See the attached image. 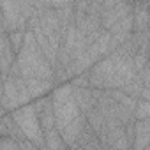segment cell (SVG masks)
Segmentation results:
<instances>
[{
  "mask_svg": "<svg viewBox=\"0 0 150 150\" xmlns=\"http://www.w3.org/2000/svg\"><path fill=\"white\" fill-rule=\"evenodd\" d=\"M13 118L20 124V127L23 129V132L27 134V138H30L37 148H46V138L41 127V120H39V113L35 110V104H23L16 110L11 111Z\"/></svg>",
  "mask_w": 150,
  "mask_h": 150,
  "instance_id": "obj_3",
  "label": "cell"
},
{
  "mask_svg": "<svg viewBox=\"0 0 150 150\" xmlns=\"http://www.w3.org/2000/svg\"><path fill=\"white\" fill-rule=\"evenodd\" d=\"M34 104H35V110L39 113L41 127H42V132L46 138V148H67V143L64 141V138L57 127L53 96H42Z\"/></svg>",
  "mask_w": 150,
  "mask_h": 150,
  "instance_id": "obj_2",
  "label": "cell"
},
{
  "mask_svg": "<svg viewBox=\"0 0 150 150\" xmlns=\"http://www.w3.org/2000/svg\"><path fill=\"white\" fill-rule=\"evenodd\" d=\"M25 83H27V88H28L32 99L42 97L55 87L53 80H44V78H25Z\"/></svg>",
  "mask_w": 150,
  "mask_h": 150,
  "instance_id": "obj_7",
  "label": "cell"
},
{
  "mask_svg": "<svg viewBox=\"0 0 150 150\" xmlns=\"http://www.w3.org/2000/svg\"><path fill=\"white\" fill-rule=\"evenodd\" d=\"M134 9V0H122L118 2L115 7H110V9H104L103 11V28L110 30L118 20H122L124 16H127L129 13H132Z\"/></svg>",
  "mask_w": 150,
  "mask_h": 150,
  "instance_id": "obj_4",
  "label": "cell"
},
{
  "mask_svg": "<svg viewBox=\"0 0 150 150\" xmlns=\"http://www.w3.org/2000/svg\"><path fill=\"white\" fill-rule=\"evenodd\" d=\"M139 78L143 81V87H150V62L143 67V71L139 72Z\"/></svg>",
  "mask_w": 150,
  "mask_h": 150,
  "instance_id": "obj_10",
  "label": "cell"
},
{
  "mask_svg": "<svg viewBox=\"0 0 150 150\" xmlns=\"http://www.w3.org/2000/svg\"><path fill=\"white\" fill-rule=\"evenodd\" d=\"M25 32H27V30H13V32H7V34H9V41H11V44H13V48H14L16 55H18V51H20V50H21V46H23Z\"/></svg>",
  "mask_w": 150,
  "mask_h": 150,
  "instance_id": "obj_9",
  "label": "cell"
},
{
  "mask_svg": "<svg viewBox=\"0 0 150 150\" xmlns=\"http://www.w3.org/2000/svg\"><path fill=\"white\" fill-rule=\"evenodd\" d=\"M148 122H150V118H148Z\"/></svg>",
  "mask_w": 150,
  "mask_h": 150,
  "instance_id": "obj_12",
  "label": "cell"
},
{
  "mask_svg": "<svg viewBox=\"0 0 150 150\" xmlns=\"http://www.w3.org/2000/svg\"><path fill=\"white\" fill-rule=\"evenodd\" d=\"M150 143V122L148 118L134 122V143L132 148H146Z\"/></svg>",
  "mask_w": 150,
  "mask_h": 150,
  "instance_id": "obj_6",
  "label": "cell"
},
{
  "mask_svg": "<svg viewBox=\"0 0 150 150\" xmlns=\"http://www.w3.org/2000/svg\"><path fill=\"white\" fill-rule=\"evenodd\" d=\"M146 148H150V143H148V146H146Z\"/></svg>",
  "mask_w": 150,
  "mask_h": 150,
  "instance_id": "obj_11",
  "label": "cell"
},
{
  "mask_svg": "<svg viewBox=\"0 0 150 150\" xmlns=\"http://www.w3.org/2000/svg\"><path fill=\"white\" fill-rule=\"evenodd\" d=\"M53 96V106H55V117H57V127L67 143V148H74L78 136L88 124L85 113L80 110L78 101L74 97L72 83H62L55 88Z\"/></svg>",
  "mask_w": 150,
  "mask_h": 150,
  "instance_id": "obj_1",
  "label": "cell"
},
{
  "mask_svg": "<svg viewBox=\"0 0 150 150\" xmlns=\"http://www.w3.org/2000/svg\"><path fill=\"white\" fill-rule=\"evenodd\" d=\"M134 117L138 120L150 118V99H138V104H136V110H134Z\"/></svg>",
  "mask_w": 150,
  "mask_h": 150,
  "instance_id": "obj_8",
  "label": "cell"
},
{
  "mask_svg": "<svg viewBox=\"0 0 150 150\" xmlns=\"http://www.w3.org/2000/svg\"><path fill=\"white\" fill-rule=\"evenodd\" d=\"M134 32H148L150 30V9L143 4V0H134Z\"/></svg>",
  "mask_w": 150,
  "mask_h": 150,
  "instance_id": "obj_5",
  "label": "cell"
}]
</instances>
